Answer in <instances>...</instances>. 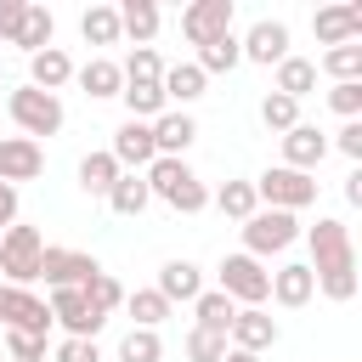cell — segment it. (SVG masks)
Masks as SVG:
<instances>
[{
	"instance_id": "1",
	"label": "cell",
	"mask_w": 362,
	"mask_h": 362,
	"mask_svg": "<svg viewBox=\"0 0 362 362\" xmlns=\"http://www.w3.org/2000/svg\"><path fill=\"white\" fill-rule=\"evenodd\" d=\"M305 243H311V277H317V294L345 305L356 294V249H351V226L334 221V215H317V226H305Z\"/></svg>"
},
{
	"instance_id": "2",
	"label": "cell",
	"mask_w": 362,
	"mask_h": 362,
	"mask_svg": "<svg viewBox=\"0 0 362 362\" xmlns=\"http://www.w3.org/2000/svg\"><path fill=\"white\" fill-rule=\"evenodd\" d=\"M141 175H147V192H153L158 204H170L175 215H198V209L209 204V187L198 181V170H192L187 158H153Z\"/></svg>"
},
{
	"instance_id": "3",
	"label": "cell",
	"mask_w": 362,
	"mask_h": 362,
	"mask_svg": "<svg viewBox=\"0 0 362 362\" xmlns=\"http://www.w3.org/2000/svg\"><path fill=\"white\" fill-rule=\"evenodd\" d=\"M6 113H11V124L28 136V141H40V136H57L62 130V102L51 96V90H34V85H17V90H6Z\"/></svg>"
},
{
	"instance_id": "4",
	"label": "cell",
	"mask_w": 362,
	"mask_h": 362,
	"mask_svg": "<svg viewBox=\"0 0 362 362\" xmlns=\"http://www.w3.org/2000/svg\"><path fill=\"white\" fill-rule=\"evenodd\" d=\"M215 288L243 311V305H266V294H272V272L255 260V255H226L221 266H215Z\"/></svg>"
},
{
	"instance_id": "5",
	"label": "cell",
	"mask_w": 362,
	"mask_h": 362,
	"mask_svg": "<svg viewBox=\"0 0 362 362\" xmlns=\"http://www.w3.org/2000/svg\"><path fill=\"white\" fill-rule=\"evenodd\" d=\"M40 255H45V238H40V226H6L0 232V277L11 283V288H28V283H40Z\"/></svg>"
},
{
	"instance_id": "6",
	"label": "cell",
	"mask_w": 362,
	"mask_h": 362,
	"mask_svg": "<svg viewBox=\"0 0 362 362\" xmlns=\"http://www.w3.org/2000/svg\"><path fill=\"white\" fill-rule=\"evenodd\" d=\"M255 198H260V209H288V215H300V209L317 204V175H300V170L272 164L266 175H255Z\"/></svg>"
},
{
	"instance_id": "7",
	"label": "cell",
	"mask_w": 362,
	"mask_h": 362,
	"mask_svg": "<svg viewBox=\"0 0 362 362\" xmlns=\"http://www.w3.org/2000/svg\"><path fill=\"white\" fill-rule=\"evenodd\" d=\"M294 238H300V221H294L288 209H255V215L243 221V255H255V260L283 255Z\"/></svg>"
},
{
	"instance_id": "8",
	"label": "cell",
	"mask_w": 362,
	"mask_h": 362,
	"mask_svg": "<svg viewBox=\"0 0 362 362\" xmlns=\"http://www.w3.org/2000/svg\"><path fill=\"white\" fill-rule=\"evenodd\" d=\"M0 328L6 334H51V305L34 294V288H11L0 283Z\"/></svg>"
},
{
	"instance_id": "9",
	"label": "cell",
	"mask_w": 362,
	"mask_h": 362,
	"mask_svg": "<svg viewBox=\"0 0 362 362\" xmlns=\"http://www.w3.org/2000/svg\"><path fill=\"white\" fill-rule=\"evenodd\" d=\"M96 272H102V266H96V255L68 249V243H45V255H40V277H45L51 288H85Z\"/></svg>"
},
{
	"instance_id": "10",
	"label": "cell",
	"mask_w": 362,
	"mask_h": 362,
	"mask_svg": "<svg viewBox=\"0 0 362 362\" xmlns=\"http://www.w3.org/2000/svg\"><path fill=\"white\" fill-rule=\"evenodd\" d=\"M277 339H283V328H277V317L266 305H243L232 317V328H226V345L232 351H249V356H266Z\"/></svg>"
},
{
	"instance_id": "11",
	"label": "cell",
	"mask_w": 362,
	"mask_h": 362,
	"mask_svg": "<svg viewBox=\"0 0 362 362\" xmlns=\"http://www.w3.org/2000/svg\"><path fill=\"white\" fill-rule=\"evenodd\" d=\"M232 17H238L232 0H192V6L181 11V34H187L192 45H215L221 34H232Z\"/></svg>"
},
{
	"instance_id": "12",
	"label": "cell",
	"mask_w": 362,
	"mask_h": 362,
	"mask_svg": "<svg viewBox=\"0 0 362 362\" xmlns=\"http://www.w3.org/2000/svg\"><path fill=\"white\" fill-rule=\"evenodd\" d=\"M45 305H51V322H62V328H68V339H96V334H102V322H107L102 311H90V305H85V294H79V288H51V300H45Z\"/></svg>"
},
{
	"instance_id": "13",
	"label": "cell",
	"mask_w": 362,
	"mask_h": 362,
	"mask_svg": "<svg viewBox=\"0 0 362 362\" xmlns=\"http://www.w3.org/2000/svg\"><path fill=\"white\" fill-rule=\"evenodd\" d=\"M113 164L119 170H130V175H141L153 158H158V147H153V124H141V119H124L119 130H113Z\"/></svg>"
},
{
	"instance_id": "14",
	"label": "cell",
	"mask_w": 362,
	"mask_h": 362,
	"mask_svg": "<svg viewBox=\"0 0 362 362\" xmlns=\"http://www.w3.org/2000/svg\"><path fill=\"white\" fill-rule=\"evenodd\" d=\"M40 175H45V147L28 136H0V181L17 187V181H40Z\"/></svg>"
},
{
	"instance_id": "15",
	"label": "cell",
	"mask_w": 362,
	"mask_h": 362,
	"mask_svg": "<svg viewBox=\"0 0 362 362\" xmlns=\"http://www.w3.org/2000/svg\"><path fill=\"white\" fill-rule=\"evenodd\" d=\"M238 45H243V62L277 68V62L288 57V23H283V17H260V23H255V28L238 40Z\"/></svg>"
},
{
	"instance_id": "16",
	"label": "cell",
	"mask_w": 362,
	"mask_h": 362,
	"mask_svg": "<svg viewBox=\"0 0 362 362\" xmlns=\"http://www.w3.org/2000/svg\"><path fill=\"white\" fill-rule=\"evenodd\" d=\"M311 34H317L322 45H356V40H362V6H356V0L322 6V11L311 17Z\"/></svg>"
},
{
	"instance_id": "17",
	"label": "cell",
	"mask_w": 362,
	"mask_h": 362,
	"mask_svg": "<svg viewBox=\"0 0 362 362\" xmlns=\"http://www.w3.org/2000/svg\"><path fill=\"white\" fill-rule=\"evenodd\" d=\"M192 141H198V119H192V113L164 107V113L153 119V147H158V158H187Z\"/></svg>"
},
{
	"instance_id": "18",
	"label": "cell",
	"mask_w": 362,
	"mask_h": 362,
	"mask_svg": "<svg viewBox=\"0 0 362 362\" xmlns=\"http://www.w3.org/2000/svg\"><path fill=\"white\" fill-rule=\"evenodd\" d=\"M322 158H328V136H322L317 124H305V119H300V124L283 136V170H300V175H311Z\"/></svg>"
},
{
	"instance_id": "19",
	"label": "cell",
	"mask_w": 362,
	"mask_h": 362,
	"mask_svg": "<svg viewBox=\"0 0 362 362\" xmlns=\"http://www.w3.org/2000/svg\"><path fill=\"white\" fill-rule=\"evenodd\" d=\"M51 34H57V17H51L45 6H23V17H17V23H11L0 40L34 57V51H45V45H51Z\"/></svg>"
},
{
	"instance_id": "20",
	"label": "cell",
	"mask_w": 362,
	"mask_h": 362,
	"mask_svg": "<svg viewBox=\"0 0 362 362\" xmlns=\"http://www.w3.org/2000/svg\"><path fill=\"white\" fill-rule=\"evenodd\" d=\"M311 294H317V277H311V266H305V260H288V266H277V272H272V294H266V300H277V305L300 311V305H311Z\"/></svg>"
},
{
	"instance_id": "21",
	"label": "cell",
	"mask_w": 362,
	"mask_h": 362,
	"mask_svg": "<svg viewBox=\"0 0 362 362\" xmlns=\"http://www.w3.org/2000/svg\"><path fill=\"white\" fill-rule=\"evenodd\" d=\"M68 79H74V57H68L62 45H45V51L28 57V85H34V90H51V96H57Z\"/></svg>"
},
{
	"instance_id": "22",
	"label": "cell",
	"mask_w": 362,
	"mask_h": 362,
	"mask_svg": "<svg viewBox=\"0 0 362 362\" xmlns=\"http://www.w3.org/2000/svg\"><path fill=\"white\" fill-rule=\"evenodd\" d=\"M153 288H158V294H164L170 305H175V300H181V305H192V300L204 294V272H198L192 260H164V266H158V283H153Z\"/></svg>"
},
{
	"instance_id": "23",
	"label": "cell",
	"mask_w": 362,
	"mask_h": 362,
	"mask_svg": "<svg viewBox=\"0 0 362 362\" xmlns=\"http://www.w3.org/2000/svg\"><path fill=\"white\" fill-rule=\"evenodd\" d=\"M74 79H79V90H85L90 102H107V96H119V90H124V74H119V62H113V57H90L85 68H74Z\"/></svg>"
},
{
	"instance_id": "24",
	"label": "cell",
	"mask_w": 362,
	"mask_h": 362,
	"mask_svg": "<svg viewBox=\"0 0 362 362\" xmlns=\"http://www.w3.org/2000/svg\"><path fill=\"white\" fill-rule=\"evenodd\" d=\"M272 90H277V96H288V102H305V96L317 90V62L288 51V57L277 62V85H272Z\"/></svg>"
},
{
	"instance_id": "25",
	"label": "cell",
	"mask_w": 362,
	"mask_h": 362,
	"mask_svg": "<svg viewBox=\"0 0 362 362\" xmlns=\"http://www.w3.org/2000/svg\"><path fill=\"white\" fill-rule=\"evenodd\" d=\"M119 102L130 107V119H141V124H153L170 102H164V85L158 79H124V90H119Z\"/></svg>"
},
{
	"instance_id": "26",
	"label": "cell",
	"mask_w": 362,
	"mask_h": 362,
	"mask_svg": "<svg viewBox=\"0 0 362 362\" xmlns=\"http://www.w3.org/2000/svg\"><path fill=\"white\" fill-rule=\"evenodd\" d=\"M113 11H119V34H130L136 45H147V40L158 34V23H164L153 0H119Z\"/></svg>"
},
{
	"instance_id": "27",
	"label": "cell",
	"mask_w": 362,
	"mask_h": 362,
	"mask_svg": "<svg viewBox=\"0 0 362 362\" xmlns=\"http://www.w3.org/2000/svg\"><path fill=\"white\" fill-rule=\"evenodd\" d=\"M158 85H164V102H181V113H187V102H198L209 79L198 74V62H175V68H164Z\"/></svg>"
},
{
	"instance_id": "28",
	"label": "cell",
	"mask_w": 362,
	"mask_h": 362,
	"mask_svg": "<svg viewBox=\"0 0 362 362\" xmlns=\"http://www.w3.org/2000/svg\"><path fill=\"white\" fill-rule=\"evenodd\" d=\"M119 175H124V170L113 164V153H107V147H102V153H85V158H79V187H85L90 198H107Z\"/></svg>"
},
{
	"instance_id": "29",
	"label": "cell",
	"mask_w": 362,
	"mask_h": 362,
	"mask_svg": "<svg viewBox=\"0 0 362 362\" xmlns=\"http://www.w3.org/2000/svg\"><path fill=\"white\" fill-rule=\"evenodd\" d=\"M232 317H238V305L221 294V288H204L198 300H192V328H209V334H226L232 328Z\"/></svg>"
},
{
	"instance_id": "30",
	"label": "cell",
	"mask_w": 362,
	"mask_h": 362,
	"mask_svg": "<svg viewBox=\"0 0 362 362\" xmlns=\"http://www.w3.org/2000/svg\"><path fill=\"white\" fill-rule=\"evenodd\" d=\"M192 62H198V74H204V79H209V74H232V68L243 62V45H238V34H221L215 45H198V57H192Z\"/></svg>"
},
{
	"instance_id": "31",
	"label": "cell",
	"mask_w": 362,
	"mask_h": 362,
	"mask_svg": "<svg viewBox=\"0 0 362 362\" xmlns=\"http://www.w3.org/2000/svg\"><path fill=\"white\" fill-rule=\"evenodd\" d=\"M147 204H153L147 175H130V170H124V175L113 181V192H107V209H113V215H141Z\"/></svg>"
},
{
	"instance_id": "32",
	"label": "cell",
	"mask_w": 362,
	"mask_h": 362,
	"mask_svg": "<svg viewBox=\"0 0 362 362\" xmlns=\"http://www.w3.org/2000/svg\"><path fill=\"white\" fill-rule=\"evenodd\" d=\"M124 311L136 317V328H158V322H164L175 305H170L158 288H130V294H124Z\"/></svg>"
},
{
	"instance_id": "33",
	"label": "cell",
	"mask_w": 362,
	"mask_h": 362,
	"mask_svg": "<svg viewBox=\"0 0 362 362\" xmlns=\"http://www.w3.org/2000/svg\"><path fill=\"white\" fill-rule=\"evenodd\" d=\"M79 34H85V45H119V40H124L113 6H90V11L79 17Z\"/></svg>"
},
{
	"instance_id": "34",
	"label": "cell",
	"mask_w": 362,
	"mask_h": 362,
	"mask_svg": "<svg viewBox=\"0 0 362 362\" xmlns=\"http://www.w3.org/2000/svg\"><path fill=\"white\" fill-rule=\"evenodd\" d=\"M317 68H322L334 85H351V79H362V45H328Z\"/></svg>"
},
{
	"instance_id": "35",
	"label": "cell",
	"mask_w": 362,
	"mask_h": 362,
	"mask_svg": "<svg viewBox=\"0 0 362 362\" xmlns=\"http://www.w3.org/2000/svg\"><path fill=\"white\" fill-rule=\"evenodd\" d=\"M215 209H221L226 221H249V215L260 209V198H255V181H226V187L215 192Z\"/></svg>"
},
{
	"instance_id": "36",
	"label": "cell",
	"mask_w": 362,
	"mask_h": 362,
	"mask_svg": "<svg viewBox=\"0 0 362 362\" xmlns=\"http://www.w3.org/2000/svg\"><path fill=\"white\" fill-rule=\"evenodd\" d=\"M79 294H85V305H90V311H102V317H113V311L124 305V283H119L113 272H96Z\"/></svg>"
},
{
	"instance_id": "37",
	"label": "cell",
	"mask_w": 362,
	"mask_h": 362,
	"mask_svg": "<svg viewBox=\"0 0 362 362\" xmlns=\"http://www.w3.org/2000/svg\"><path fill=\"white\" fill-rule=\"evenodd\" d=\"M119 362H164L158 328H130V334L119 339Z\"/></svg>"
},
{
	"instance_id": "38",
	"label": "cell",
	"mask_w": 362,
	"mask_h": 362,
	"mask_svg": "<svg viewBox=\"0 0 362 362\" xmlns=\"http://www.w3.org/2000/svg\"><path fill=\"white\" fill-rule=\"evenodd\" d=\"M260 124H266V130H277V136H288V130L300 124V102H288V96L266 90V96H260Z\"/></svg>"
},
{
	"instance_id": "39",
	"label": "cell",
	"mask_w": 362,
	"mask_h": 362,
	"mask_svg": "<svg viewBox=\"0 0 362 362\" xmlns=\"http://www.w3.org/2000/svg\"><path fill=\"white\" fill-rule=\"evenodd\" d=\"M119 74H124V79H164V57H158L153 45H136V51L119 62Z\"/></svg>"
},
{
	"instance_id": "40",
	"label": "cell",
	"mask_w": 362,
	"mask_h": 362,
	"mask_svg": "<svg viewBox=\"0 0 362 362\" xmlns=\"http://www.w3.org/2000/svg\"><path fill=\"white\" fill-rule=\"evenodd\" d=\"M221 356H226V334L187 328V362H221Z\"/></svg>"
},
{
	"instance_id": "41",
	"label": "cell",
	"mask_w": 362,
	"mask_h": 362,
	"mask_svg": "<svg viewBox=\"0 0 362 362\" xmlns=\"http://www.w3.org/2000/svg\"><path fill=\"white\" fill-rule=\"evenodd\" d=\"M328 107H334L339 119H362V79H351V85H334V90H328Z\"/></svg>"
},
{
	"instance_id": "42",
	"label": "cell",
	"mask_w": 362,
	"mask_h": 362,
	"mask_svg": "<svg viewBox=\"0 0 362 362\" xmlns=\"http://www.w3.org/2000/svg\"><path fill=\"white\" fill-rule=\"evenodd\" d=\"M6 362H45V339L40 334H6Z\"/></svg>"
},
{
	"instance_id": "43",
	"label": "cell",
	"mask_w": 362,
	"mask_h": 362,
	"mask_svg": "<svg viewBox=\"0 0 362 362\" xmlns=\"http://www.w3.org/2000/svg\"><path fill=\"white\" fill-rule=\"evenodd\" d=\"M51 362H102V345L96 339H62L51 351Z\"/></svg>"
},
{
	"instance_id": "44",
	"label": "cell",
	"mask_w": 362,
	"mask_h": 362,
	"mask_svg": "<svg viewBox=\"0 0 362 362\" xmlns=\"http://www.w3.org/2000/svg\"><path fill=\"white\" fill-rule=\"evenodd\" d=\"M328 147H339L351 164H362V119H345V124H339V136H334Z\"/></svg>"
},
{
	"instance_id": "45",
	"label": "cell",
	"mask_w": 362,
	"mask_h": 362,
	"mask_svg": "<svg viewBox=\"0 0 362 362\" xmlns=\"http://www.w3.org/2000/svg\"><path fill=\"white\" fill-rule=\"evenodd\" d=\"M6 226H17V187L0 181V232H6Z\"/></svg>"
},
{
	"instance_id": "46",
	"label": "cell",
	"mask_w": 362,
	"mask_h": 362,
	"mask_svg": "<svg viewBox=\"0 0 362 362\" xmlns=\"http://www.w3.org/2000/svg\"><path fill=\"white\" fill-rule=\"evenodd\" d=\"M23 6H28V0H0V34H6V28L23 17Z\"/></svg>"
},
{
	"instance_id": "47",
	"label": "cell",
	"mask_w": 362,
	"mask_h": 362,
	"mask_svg": "<svg viewBox=\"0 0 362 362\" xmlns=\"http://www.w3.org/2000/svg\"><path fill=\"white\" fill-rule=\"evenodd\" d=\"M345 204H362V170L345 175Z\"/></svg>"
},
{
	"instance_id": "48",
	"label": "cell",
	"mask_w": 362,
	"mask_h": 362,
	"mask_svg": "<svg viewBox=\"0 0 362 362\" xmlns=\"http://www.w3.org/2000/svg\"><path fill=\"white\" fill-rule=\"evenodd\" d=\"M221 362H260V356H249V351H232V345H226V356H221Z\"/></svg>"
},
{
	"instance_id": "49",
	"label": "cell",
	"mask_w": 362,
	"mask_h": 362,
	"mask_svg": "<svg viewBox=\"0 0 362 362\" xmlns=\"http://www.w3.org/2000/svg\"><path fill=\"white\" fill-rule=\"evenodd\" d=\"M0 90H6V79H0Z\"/></svg>"
}]
</instances>
